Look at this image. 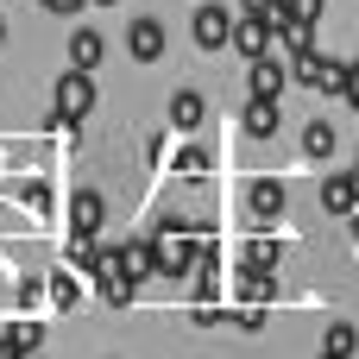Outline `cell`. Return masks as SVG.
I'll return each instance as SVG.
<instances>
[{
    "label": "cell",
    "instance_id": "19",
    "mask_svg": "<svg viewBox=\"0 0 359 359\" xmlns=\"http://www.w3.org/2000/svg\"><path fill=\"white\" fill-rule=\"evenodd\" d=\"M271 265H278V246L271 240H252L246 246V271H271Z\"/></svg>",
    "mask_w": 359,
    "mask_h": 359
},
{
    "label": "cell",
    "instance_id": "10",
    "mask_svg": "<svg viewBox=\"0 0 359 359\" xmlns=\"http://www.w3.org/2000/svg\"><path fill=\"white\" fill-rule=\"evenodd\" d=\"M202 120H208V101H202L196 88H177V95H170V126H177V133H196Z\"/></svg>",
    "mask_w": 359,
    "mask_h": 359
},
{
    "label": "cell",
    "instance_id": "12",
    "mask_svg": "<svg viewBox=\"0 0 359 359\" xmlns=\"http://www.w3.org/2000/svg\"><path fill=\"white\" fill-rule=\"evenodd\" d=\"M240 120H246V133H252V139H271V133H278V101H271V95H252Z\"/></svg>",
    "mask_w": 359,
    "mask_h": 359
},
{
    "label": "cell",
    "instance_id": "24",
    "mask_svg": "<svg viewBox=\"0 0 359 359\" xmlns=\"http://www.w3.org/2000/svg\"><path fill=\"white\" fill-rule=\"evenodd\" d=\"M44 6H50V13H76L82 0H44Z\"/></svg>",
    "mask_w": 359,
    "mask_h": 359
},
{
    "label": "cell",
    "instance_id": "22",
    "mask_svg": "<svg viewBox=\"0 0 359 359\" xmlns=\"http://www.w3.org/2000/svg\"><path fill=\"white\" fill-rule=\"evenodd\" d=\"M347 101L359 107V63H347Z\"/></svg>",
    "mask_w": 359,
    "mask_h": 359
},
{
    "label": "cell",
    "instance_id": "1",
    "mask_svg": "<svg viewBox=\"0 0 359 359\" xmlns=\"http://www.w3.org/2000/svg\"><path fill=\"white\" fill-rule=\"evenodd\" d=\"M88 107H95V76L69 63L57 76V95H50V126H76V120H88Z\"/></svg>",
    "mask_w": 359,
    "mask_h": 359
},
{
    "label": "cell",
    "instance_id": "16",
    "mask_svg": "<svg viewBox=\"0 0 359 359\" xmlns=\"http://www.w3.org/2000/svg\"><path fill=\"white\" fill-rule=\"evenodd\" d=\"M303 151H309V158H334V126H328V120H309V126H303Z\"/></svg>",
    "mask_w": 359,
    "mask_h": 359
},
{
    "label": "cell",
    "instance_id": "11",
    "mask_svg": "<svg viewBox=\"0 0 359 359\" xmlns=\"http://www.w3.org/2000/svg\"><path fill=\"white\" fill-rule=\"evenodd\" d=\"M101 215H107V202H101L95 189H76V202H69V233H101Z\"/></svg>",
    "mask_w": 359,
    "mask_h": 359
},
{
    "label": "cell",
    "instance_id": "20",
    "mask_svg": "<svg viewBox=\"0 0 359 359\" xmlns=\"http://www.w3.org/2000/svg\"><path fill=\"white\" fill-rule=\"evenodd\" d=\"M50 303H57V309H76V303H82L76 278H63V271H57V278H50Z\"/></svg>",
    "mask_w": 359,
    "mask_h": 359
},
{
    "label": "cell",
    "instance_id": "13",
    "mask_svg": "<svg viewBox=\"0 0 359 359\" xmlns=\"http://www.w3.org/2000/svg\"><path fill=\"white\" fill-rule=\"evenodd\" d=\"M322 6H328V0H278V6H271V19H278V25H316V19H322Z\"/></svg>",
    "mask_w": 359,
    "mask_h": 359
},
{
    "label": "cell",
    "instance_id": "28",
    "mask_svg": "<svg viewBox=\"0 0 359 359\" xmlns=\"http://www.w3.org/2000/svg\"><path fill=\"white\" fill-rule=\"evenodd\" d=\"M95 6H114V0H95Z\"/></svg>",
    "mask_w": 359,
    "mask_h": 359
},
{
    "label": "cell",
    "instance_id": "5",
    "mask_svg": "<svg viewBox=\"0 0 359 359\" xmlns=\"http://www.w3.org/2000/svg\"><path fill=\"white\" fill-rule=\"evenodd\" d=\"M164 19H126V57L133 63H158L164 57Z\"/></svg>",
    "mask_w": 359,
    "mask_h": 359
},
{
    "label": "cell",
    "instance_id": "6",
    "mask_svg": "<svg viewBox=\"0 0 359 359\" xmlns=\"http://www.w3.org/2000/svg\"><path fill=\"white\" fill-rule=\"evenodd\" d=\"M322 208H328L334 221H353V208H359V170H334V177H322Z\"/></svg>",
    "mask_w": 359,
    "mask_h": 359
},
{
    "label": "cell",
    "instance_id": "26",
    "mask_svg": "<svg viewBox=\"0 0 359 359\" xmlns=\"http://www.w3.org/2000/svg\"><path fill=\"white\" fill-rule=\"evenodd\" d=\"M353 240H359V208H353Z\"/></svg>",
    "mask_w": 359,
    "mask_h": 359
},
{
    "label": "cell",
    "instance_id": "21",
    "mask_svg": "<svg viewBox=\"0 0 359 359\" xmlns=\"http://www.w3.org/2000/svg\"><path fill=\"white\" fill-rule=\"evenodd\" d=\"M177 170H189V177H196V170H208V158H202V151H177Z\"/></svg>",
    "mask_w": 359,
    "mask_h": 359
},
{
    "label": "cell",
    "instance_id": "18",
    "mask_svg": "<svg viewBox=\"0 0 359 359\" xmlns=\"http://www.w3.org/2000/svg\"><path fill=\"white\" fill-rule=\"evenodd\" d=\"M328 353H347L353 359V347H359V334H353V322H328V341H322Z\"/></svg>",
    "mask_w": 359,
    "mask_h": 359
},
{
    "label": "cell",
    "instance_id": "2",
    "mask_svg": "<svg viewBox=\"0 0 359 359\" xmlns=\"http://www.w3.org/2000/svg\"><path fill=\"white\" fill-rule=\"evenodd\" d=\"M227 50H240L246 63H252V57H265V50H278V19H271V13H240V19H233V44H227Z\"/></svg>",
    "mask_w": 359,
    "mask_h": 359
},
{
    "label": "cell",
    "instance_id": "25",
    "mask_svg": "<svg viewBox=\"0 0 359 359\" xmlns=\"http://www.w3.org/2000/svg\"><path fill=\"white\" fill-rule=\"evenodd\" d=\"M322 359H347V353H328V347H322Z\"/></svg>",
    "mask_w": 359,
    "mask_h": 359
},
{
    "label": "cell",
    "instance_id": "29",
    "mask_svg": "<svg viewBox=\"0 0 359 359\" xmlns=\"http://www.w3.org/2000/svg\"><path fill=\"white\" fill-rule=\"evenodd\" d=\"M32 359H44V353H32Z\"/></svg>",
    "mask_w": 359,
    "mask_h": 359
},
{
    "label": "cell",
    "instance_id": "23",
    "mask_svg": "<svg viewBox=\"0 0 359 359\" xmlns=\"http://www.w3.org/2000/svg\"><path fill=\"white\" fill-rule=\"evenodd\" d=\"M278 0H240V13H271Z\"/></svg>",
    "mask_w": 359,
    "mask_h": 359
},
{
    "label": "cell",
    "instance_id": "7",
    "mask_svg": "<svg viewBox=\"0 0 359 359\" xmlns=\"http://www.w3.org/2000/svg\"><path fill=\"white\" fill-rule=\"evenodd\" d=\"M246 82H252V95H284L290 88V57H278V50H265V57H252V69H246Z\"/></svg>",
    "mask_w": 359,
    "mask_h": 359
},
{
    "label": "cell",
    "instance_id": "9",
    "mask_svg": "<svg viewBox=\"0 0 359 359\" xmlns=\"http://www.w3.org/2000/svg\"><path fill=\"white\" fill-rule=\"evenodd\" d=\"M101 57H107V38H101L95 25H76V32H69V63H76V69H95Z\"/></svg>",
    "mask_w": 359,
    "mask_h": 359
},
{
    "label": "cell",
    "instance_id": "8",
    "mask_svg": "<svg viewBox=\"0 0 359 359\" xmlns=\"http://www.w3.org/2000/svg\"><path fill=\"white\" fill-rule=\"evenodd\" d=\"M246 208H252V221H278L290 208V189L278 177H259V183H246Z\"/></svg>",
    "mask_w": 359,
    "mask_h": 359
},
{
    "label": "cell",
    "instance_id": "17",
    "mask_svg": "<svg viewBox=\"0 0 359 359\" xmlns=\"http://www.w3.org/2000/svg\"><path fill=\"white\" fill-rule=\"evenodd\" d=\"M240 297L259 309V303H271V297H278V278H265V271H246V278H240Z\"/></svg>",
    "mask_w": 359,
    "mask_h": 359
},
{
    "label": "cell",
    "instance_id": "3",
    "mask_svg": "<svg viewBox=\"0 0 359 359\" xmlns=\"http://www.w3.org/2000/svg\"><path fill=\"white\" fill-rule=\"evenodd\" d=\"M151 252H158V271H164V278L196 271V259H202V246H189V240H183V221H164V227H158V240H151Z\"/></svg>",
    "mask_w": 359,
    "mask_h": 359
},
{
    "label": "cell",
    "instance_id": "15",
    "mask_svg": "<svg viewBox=\"0 0 359 359\" xmlns=\"http://www.w3.org/2000/svg\"><path fill=\"white\" fill-rule=\"evenodd\" d=\"M126 278H133V284H145V278H158V252H151V240H139V246H126Z\"/></svg>",
    "mask_w": 359,
    "mask_h": 359
},
{
    "label": "cell",
    "instance_id": "27",
    "mask_svg": "<svg viewBox=\"0 0 359 359\" xmlns=\"http://www.w3.org/2000/svg\"><path fill=\"white\" fill-rule=\"evenodd\" d=\"M0 44H6V19H0Z\"/></svg>",
    "mask_w": 359,
    "mask_h": 359
},
{
    "label": "cell",
    "instance_id": "14",
    "mask_svg": "<svg viewBox=\"0 0 359 359\" xmlns=\"http://www.w3.org/2000/svg\"><path fill=\"white\" fill-rule=\"evenodd\" d=\"M6 347H13L19 359H32L38 347H44V322H32V316H25V322H13V328H6Z\"/></svg>",
    "mask_w": 359,
    "mask_h": 359
},
{
    "label": "cell",
    "instance_id": "4",
    "mask_svg": "<svg viewBox=\"0 0 359 359\" xmlns=\"http://www.w3.org/2000/svg\"><path fill=\"white\" fill-rule=\"evenodd\" d=\"M189 38H196L202 50H227V44H233V13H227L221 0H202L196 19H189Z\"/></svg>",
    "mask_w": 359,
    "mask_h": 359
}]
</instances>
